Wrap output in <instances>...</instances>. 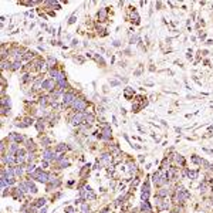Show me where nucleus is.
<instances>
[{
  "label": "nucleus",
  "mask_w": 213,
  "mask_h": 213,
  "mask_svg": "<svg viewBox=\"0 0 213 213\" xmlns=\"http://www.w3.org/2000/svg\"><path fill=\"white\" fill-rule=\"evenodd\" d=\"M23 172H24L23 166H16V168H14V176H20V175H23Z\"/></svg>",
  "instance_id": "4468645a"
},
{
  "label": "nucleus",
  "mask_w": 213,
  "mask_h": 213,
  "mask_svg": "<svg viewBox=\"0 0 213 213\" xmlns=\"http://www.w3.org/2000/svg\"><path fill=\"white\" fill-rule=\"evenodd\" d=\"M168 193H169V190H166V189H162L159 192V196L160 198H165V196H168Z\"/></svg>",
  "instance_id": "aec40b11"
},
{
  "label": "nucleus",
  "mask_w": 213,
  "mask_h": 213,
  "mask_svg": "<svg viewBox=\"0 0 213 213\" xmlns=\"http://www.w3.org/2000/svg\"><path fill=\"white\" fill-rule=\"evenodd\" d=\"M41 122H43V121H38V124H37V129L38 131H41L44 128V124H41Z\"/></svg>",
  "instance_id": "393cba45"
},
{
  "label": "nucleus",
  "mask_w": 213,
  "mask_h": 213,
  "mask_svg": "<svg viewBox=\"0 0 213 213\" xmlns=\"http://www.w3.org/2000/svg\"><path fill=\"white\" fill-rule=\"evenodd\" d=\"M110 137H111V129L108 127H105V129H104V132H102V138L104 139H110Z\"/></svg>",
  "instance_id": "ddd939ff"
},
{
  "label": "nucleus",
  "mask_w": 213,
  "mask_h": 213,
  "mask_svg": "<svg viewBox=\"0 0 213 213\" xmlns=\"http://www.w3.org/2000/svg\"><path fill=\"white\" fill-rule=\"evenodd\" d=\"M60 72H61V71H58V70H57V68H54V67H51V68H50V75L53 77L54 81H57V78H58V75H60Z\"/></svg>",
  "instance_id": "9d476101"
},
{
  "label": "nucleus",
  "mask_w": 213,
  "mask_h": 213,
  "mask_svg": "<svg viewBox=\"0 0 213 213\" xmlns=\"http://www.w3.org/2000/svg\"><path fill=\"white\" fill-rule=\"evenodd\" d=\"M10 139H12V141L20 142V141H23V137H22V135H17V134H12V135H10Z\"/></svg>",
  "instance_id": "2eb2a0df"
},
{
  "label": "nucleus",
  "mask_w": 213,
  "mask_h": 213,
  "mask_svg": "<svg viewBox=\"0 0 213 213\" xmlns=\"http://www.w3.org/2000/svg\"><path fill=\"white\" fill-rule=\"evenodd\" d=\"M72 108H74L77 112H82V111L87 108V102H85V100H82V98H77V100L74 101V104H72Z\"/></svg>",
  "instance_id": "20e7f679"
},
{
  "label": "nucleus",
  "mask_w": 213,
  "mask_h": 213,
  "mask_svg": "<svg viewBox=\"0 0 213 213\" xmlns=\"http://www.w3.org/2000/svg\"><path fill=\"white\" fill-rule=\"evenodd\" d=\"M159 206H160V209H168V207H169V202L165 199V200H163V203H160Z\"/></svg>",
  "instance_id": "6ab92c4d"
},
{
  "label": "nucleus",
  "mask_w": 213,
  "mask_h": 213,
  "mask_svg": "<svg viewBox=\"0 0 213 213\" xmlns=\"http://www.w3.org/2000/svg\"><path fill=\"white\" fill-rule=\"evenodd\" d=\"M19 68H22V63H20V61H14V64L12 65V70H14V71H16V70H19Z\"/></svg>",
  "instance_id": "f3484780"
},
{
  "label": "nucleus",
  "mask_w": 213,
  "mask_h": 213,
  "mask_svg": "<svg viewBox=\"0 0 213 213\" xmlns=\"http://www.w3.org/2000/svg\"><path fill=\"white\" fill-rule=\"evenodd\" d=\"M26 185H27V188H29V192H31V193H36L37 192V188H36V185H34L31 180H27L26 182Z\"/></svg>",
  "instance_id": "9b49d317"
},
{
  "label": "nucleus",
  "mask_w": 213,
  "mask_h": 213,
  "mask_svg": "<svg viewBox=\"0 0 213 213\" xmlns=\"http://www.w3.org/2000/svg\"><path fill=\"white\" fill-rule=\"evenodd\" d=\"M141 209L142 210H145L146 213H151V206L148 205V200H145V202H142V205H141Z\"/></svg>",
  "instance_id": "f8f14e48"
},
{
  "label": "nucleus",
  "mask_w": 213,
  "mask_h": 213,
  "mask_svg": "<svg viewBox=\"0 0 213 213\" xmlns=\"http://www.w3.org/2000/svg\"><path fill=\"white\" fill-rule=\"evenodd\" d=\"M188 176L190 178V179H196V176H198V172H190V170H188Z\"/></svg>",
  "instance_id": "a211bd4d"
},
{
  "label": "nucleus",
  "mask_w": 213,
  "mask_h": 213,
  "mask_svg": "<svg viewBox=\"0 0 213 213\" xmlns=\"http://www.w3.org/2000/svg\"><path fill=\"white\" fill-rule=\"evenodd\" d=\"M75 100H77V97L74 92H65L63 95V104H64V107H72Z\"/></svg>",
  "instance_id": "f03ea898"
},
{
  "label": "nucleus",
  "mask_w": 213,
  "mask_h": 213,
  "mask_svg": "<svg viewBox=\"0 0 213 213\" xmlns=\"http://www.w3.org/2000/svg\"><path fill=\"white\" fill-rule=\"evenodd\" d=\"M65 212H68V213H72V212H74V209H72V207H67V209H65Z\"/></svg>",
  "instance_id": "c85d7f7f"
},
{
  "label": "nucleus",
  "mask_w": 213,
  "mask_h": 213,
  "mask_svg": "<svg viewBox=\"0 0 213 213\" xmlns=\"http://www.w3.org/2000/svg\"><path fill=\"white\" fill-rule=\"evenodd\" d=\"M43 159L44 160H47V162H48V160H51V159H55L54 158V153H53V151H51V149L50 148H46V149H44V152H43Z\"/></svg>",
  "instance_id": "0eeeda50"
},
{
  "label": "nucleus",
  "mask_w": 213,
  "mask_h": 213,
  "mask_svg": "<svg viewBox=\"0 0 213 213\" xmlns=\"http://www.w3.org/2000/svg\"><path fill=\"white\" fill-rule=\"evenodd\" d=\"M176 160H178L179 163H183V162H185V159H183L180 155H176Z\"/></svg>",
  "instance_id": "a878e982"
},
{
  "label": "nucleus",
  "mask_w": 213,
  "mask_h": 213,
  "mask_svg": "<svg viewBox=\"0 0 213 213\" xmlns=\"http://www.w3.org/2000/svg\"><path fill=\"white\" fill-rule=\"evenodd\" d=\"M41 144H44V145H48V144H50V139H48V138H43V139H41Z\"/></svg>",
  "instance_id": "b1692460"
},
{
  "label": "nucleus",
  "mask_w": 213,
  "mask_h": 213,
  "mask_svg": "<svg viewBox=\"0 0 213 213\" xmlns=\"http://www.w3.org/2000/svg\"><path fill=\"white\" fill-rule=\"evenodd\" d=\"M141 198H142V200H148V198H149V183H145L144 185V188H142V195H141Z\"/></svg>",
  "instance_id": "1a4fd4ad"
},
{
  "label": "nucleus",
  "mask_w": 213,
  "mask_h": 213,
  "mask_svg": "<svg viewBox=\"0 0 213 213\" xmlns=\"http://www.w3.org/2000/svg\"><path fill=\"white\" fill-rule=\"evenodd\" d=\"M43 205H46V199H38L37 200V203H36V206H43Z\"/></svg>",
  "instance_id": "4be33fe9"
},
{
  "label": "nucleus",
  "mask_w": 213,
  "mask_h": 213,
  "mask_svg": "<svg viewBox=\"0 0 213 213\" xmlns=\"http://www.w3.org/2000/svg\"><path fill=\"white\" fill-rule=\"evenodd\" d=\"M55 84H57V82H55L53 78H51V80H46V81H43V85H41V88L46 90V91H51V90H54Z\"/></svg>",
  "instance_id": "423d86ee"
},
{
  "label": "nucleus",
  "mask_w": 213,
  "mask_h": 213,
  "mask_svg": "<svg viewBox=\"0 0 213 213\" xmlns=\"http://www.w3.org/2000/svg\"><path fill=\"white\" fill-rule=\"evenodd\" d=\"M189 198V192L188 190H185L183 188H179L178 189V192H176V200L179 202V203H183L186 199Z\"/></svg>",
  "instance_id": "39448f33"
},
{
  "label": "nucleus",
  "mask_w": 213,
  "mask_h": 213,
  "mask_svg": "<svg viewBox=\"0 0 213 213\" xmlns=\"http://www.w3.org/2000/svg\"><path fill=\"white\" fill-rule=\"evenodd\" d=\"M81 209H82V212H84V213H87V212H88V206H87L85 203H82V206H81Z\"/></svg>",
  "instance_id": "bb28decb"
},
{
  "label": "nucleus",
  "mask_w": 213,
  "mask_h": 213,
  "mask_svg": "<svg viewBox=\"0 0 213 213\" xmlns=\"http://www.w3.org/2000/svg\"><path fill=\"white\" fill-rule=\"evenodd\" d=\"M81 196L84 199H94V198H95V195L92 193V190L90 189V188H85L84 190H81Z\"/></svg>",
  "instance_id": "6e6552de"
},
{
  "label": "nucleus",
  "mask_w": 213,
  "mask_h": 213,
  "mask_svg": "<svg viewBox=\"0 0 213 213\" xmlns=\"http://www.w3.org/2000/svg\"><path fill=\"white\" fill-rule=\"evenodd\" d=\"M65 148H67V146H65L64 144H60V145L57 146V148H55V151H57V152H58V151H64Z\"/></svg>",
  "instance_id": "5701e85b"
},
{
  "label": "nucleus",
  "mask_w": 213,
  "mask_h": 213,
  "mask_svg": "<svg viewBox=\"0 0 213 213\" xmlns=\"http://www.w3.org/2000/svg\"><path fill=\"white\" fill-rule=\"evenodd\" d=\"M46 210H47V209H46V207H43V209L40 210V213H46Z\"/></svg>",
  "instance_id": "c756f323"
},
{
  "label": "nucleus",
  "mask_w": 213,
  "mask_h": 213,
  "mask_svg": "<svg viewBox=\"0 0 213 213\" xmlns=\"http://www.w3.org/2000/svg\"><path fill=\"white\" fill-rule=\"evenodd\" d=\"M54 64H55V58H53V57H48V64H47V65H50V68H51Z\"/></svg>",
  "instance_id": "412c9836"
},
{
  "label": "nucleus",
  "mask_w": 213,
  "mask_h": 213,
  "mask_svg": "<svg viewBox=\"0 0 213 213\" xmlns=\"http://www.w3.org/2000/svg\"><path fill=\"white\" fill-rule=\"evenodd\" d=\"M87 117H88V114H87V112H77L74 117L71 118V124L72 125H80L82 121L87 120Z\"/></svg>",
  "instance_id": "7ed1b4c3"
},
{
  "label": "nucleus",
  "mask_w": 213,
  "mask_h": 213,
  "mask_svg": "<svg viewBox=\"0 0 213 213\" xmlns=\"http://www.w3.org/2000/svg\"><path fill=\"white\" fill-rule=\"evenodd\" d=\"M31 178H33V179H37L38 182H41V183H47L48 180H50V175L43 172V170H40V169L36 170L34 173H31Z\"/></svg>",
  "instance_id": "f257e3e1"
},
{
  "label": "nucleus",
  "mask_w": 213,
  "mask_h": 213,
  "mask_svg": "<svg viewBox=\"0 0 213 213\" xmlns=\"http://www.w3.org/2000/svg\"><path fill=\"white\" fill-rule=\"evenodd\" d=\"M34 168H36L34 165H29V168H27V172H29V173H31V172L34 170Z\"/></svg>",
  "instance_id": "cd10ccee"
},
{
  "label": "nucleus",
  "mask_w": 213,
  "mask_h": 213,
  "mask_svg": "<svg viewBox=\"0 0 213 213\" xmlns=\"http://www.w3.org/2000/svg\"><path fill=\"white\" fill-rule=\"evenodd\" d=\"M98 17H100L101 20L105 19V17H107V9H101L100 12H98Z\"/></svg>",
  "instance_id": "dca6fc26"
}]
</instances>
